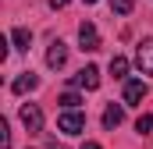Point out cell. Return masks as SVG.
Masks as SVG:
<instances>
[{
    "mask_svg": "<svg viewBox=\"0 0 153 149\" xmlns=\"http://www.w3.org/2000/svg\"><path fill=\"white\" fill-rule=\"evenodd\" d=\"M57 128H61L64 135H78V131L85 128V114L82 110H64L61 117H57Z\"/></svg>",
    "mask_w": 153,
    "mask_h": 149,
    "instance_id": "obj_1",
    "label": "cell"
},
{
    "mask_svg": "<svg viewBox=\"0 0 153 149\" xmlns=\"http://www.w3.org/2000/svg\"><path fill=\"white\" fill-rule=\"evenodd\" d=\"M22 124H25L29 135H39V131H43V110H39L36 103H25V107H22Z\"/></svg>",
    "mask_w": 153,
    "mask_h": 149,
    "instance_id": "obj_2",
    "label": "cell"
},
{
    "mask_svg": "<svg viewBox=\"0 0 153 149\" xmlns=\"http://www.w3.org/2000/svg\"><path fill=\"white\" fill-rule=\"evenodd\" d=\"M71 85H75V89H100V68L85 64L78 74H71Z\"/></svg>",
    "mask_w": 153,
    "mask_h": 149,
    "instance_id": "obj_3",
    "label": "cell"
},
{
    "mask_svg": "<svg viewBox=\"0 0 153 149\" xmlns=\"http://www.w3.org/2000/svg\"><path fill=\"white\" fill-rule=\"evenodd\" d=\"M146 100V82L143 78H128L125 82V107H139Z\"/></svg>",
    "mask_w": 153,
    "mask_h": 149,
    "instance_id": "obj_4",
    "label": "cell"
},
{
    "mask_svg": "<svg viewBox=\"0 0 153 149\" xmlns=\"http://www.w3.org/2000/svg\"><path fill=\"white\" fill-rule=\"evenodd\" d=\"M78 43H82V50H89V53L100 50V32H96L93 21H82V25H78Z\"/></svg>",
    "mask_w": 153,
    "mask_h": 149,
    "instance_id": "obj_5",
    "label": "cell"
},
{
    "mask_svg": "<svg viewBox=\"0 0 153 149\" xmlns=\"http://www.w3.org/2000/svg\"><path fill=\"white\" fill-rule=\"evenodd\" d=\"M135 64L143 74H153V39H143L139 50H135Z\"/></svg>",
    "mask_w": 153,
    "mask_h": 149,
    "instance_id": "obj_6",
    "label": "cell"
},
{
    "mask_svg": "<svg viewBox=\"0 0 153 149\" xmlns=\"http://www.w3.org/2000/svg\"><path fill=\"white\" fill-rule=\"evenodd\" d=\"M64 60H68V46H64L61 39H53V43H50V50H46V64L57 71V68H64Z\"/></svg>",
    "mask_w": 153,
    "mask_h": 149,
    "instance_id": "obj_7",
    "label": "cell"
},
{
    "mask_svg": "<svg viewBox=\"0 0 153 149\" xmlns=\"http://www.w3.org/2000/svg\"><path fill=\"white\" fill-rule=\"evenodd\" d=\"M36 85H39V78H36L32 71H25V74H18V78L11 82V92H18V96H25V92H32Z\"/></svg>",
    "mask_w": 153,
    "mask_h": 149,
    "instance_id": "obj_8",
    "label": "cell"
},
{
    "mask_svg": "<svg viewBox=\"0 0 153 149\" xmlns=\"http://www.w3.org/2000/svg\"><path fill=\"white\" fill-rule=\"evenodd\" d=\"M121 121H125V107H114V103H111V107L103 110V128H107V131H114Z\"/></svg>",
    "mask_w": 153,
    "mask_h": 149,
    "instance_id": "obj_9",
    "label": "cell"
},
{
    "mask_svg": "<svg viewBox=\"0 0 153 149\" xmlns=\"http://www.w3.org/2000/svg\"><path fill=\"white\" fill-rule=\"evenodd\" d=\"M11 43H14V50H29L32 46V32L29 29H14L11 32Z\"/></svg>",
    "mask_w": 153,
    "mask_h": 149,
    "instance_id": "obj_10",
    "label": "cell"
},
{
    "mask_svg": "<svg viewBox=\"0 0 153 149\" xmlns=\"http://www.w3.org/2000/svg\"><path fill=\"white\" fill-rule=\"evenodd\" d=\"M111 74H114V78H125V74H128V60H125V57H111Z\"/></svg>",
    "mask_w": 153,
    "mask_h": 149,
    "instance_id": "obj_11",
    "label": "cell"
},
{
    "mask_svg": "<svg viewBox=\"0 0 153 149\" xmlns=\"http://www.w3.org/2000/svg\"><path fill=\"white\" fill-rule=\"evenodd\" d=\"M57 103H61L64 110H78V103H82V96H78V92H64V96H61Z\"/></svg>",
    "mask_w": 153,
    "mask_h": 149,
    "instance_id": "obj_12",
    "label": "cell"
},
{
    "mask_svg": "<svg viewBox=\"0 0 153 149\" xmlns=\"http://www.w3.org/2000/svg\"><path fill=\"white\" fill-rule=\"evenodd\" d=\"M132 7H135V0H111V11L114 14H132Z\"/></svg>",
    "mask_w": 153,
    "mask_h": 149,
    "instance_id": "obj_13",
    "label": "cell"
},
{
    "mask_svg": "<svg viewBox=\"0 0 153 149\" xmlns=\"http://www.w3.org/2000/svg\"><path fill=\"white\" fill-rule=\"evenodd\" d=\"M135 131H139V135H150L153 131V114H143V117L135 121Z\"/></svg>",
    "mask_w": 153,
    "mask_h": 149,
    "instance_id": "obj_14",
    "label": "cell"
},
{
    "mask_svg": "<svg viewBox=\"0 0 153 149\" xmlns=\"http://www.w3.org/2000/svg\"><path fill=\"white\" fill-rule=\"evenodd\" d=\"M64 4H68V0H50V7H53V11H61Z\"/></svg>",
    "mask_w": 153,
    "mask_h": 149,
    "instance_id": "obj_15",
    "label": "cell"
},
{
    "mask_svg": "<svg viewBox=\"0 0 153 149\" xmlns=\"http://www.w3.org/2000/svg\"><path fill=\"white\" fill-rule=\"evenodd\" d=\"M82 149H100V142H82Z\"/></svg>",
    "mask_w": 153,
    "mask_h": 149,
    "instance_id": "obj_16",
    "label": "cell"
},
{
    "mask_svg": "<svg viewBox=\"0 0 153 149\" xmlns=\"http://www.w3.org/2000/svg\"><path fill=\"white\" fill-rule=\"evenodd\" d=\"M50 149H68V146H57V142H53V146H50Z\"/></svg>",
    "mask_w": 153,
    "mask_h": 149,
    "instance_id": "obj_17",
    "label": "cell"
},
{
    "mask_svg": "<svg viewBox=\"0 0 153 149\" xmlns=\"http://www.w3.org/2000/svg\"><path fill=\"white\" fill-rule=\"evenodd\" d=\"M85 4H96V0H85Z\"/></svg>",
    "mask_w": 153,
    "mask_h": 149,
    "instance_id": "obj_18",
    "label": "cell"
}]
</instances>
